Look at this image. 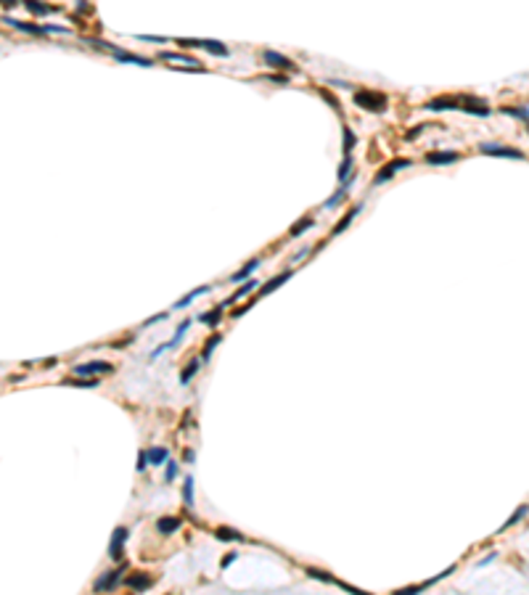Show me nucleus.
Returning a JSON list of instances; mask_svg holds the SVG:
<instances>
[{
  "instance_id": "nucleus-1",
  "label": "nucleus",
  "mask_w": 529,
  "mask_h": 595,
  "mask_svg": "<svg viewBox=\"0 0 529 595\" xmlns=\"http://www.w3.org/2000/svg\"><path fill=\"white\" fill-rule=\"evenodd\" d=\"M355 103L365 111H373V114H381L387 111V95L376 93V90H357L355 93Z\"/></svg>"
},
{
  "instance_id": "nucleus-2",
  "label": "nucleus",
  "mask_w": 529,
  "mask_h": 595,
  "mask_svg": "<svg viewBox=\"0 0 529 595\" xmlns=\"http://www.w3.org/2000/svg\"><path fill=\"white\" fill-rule=\"evenodd\" d=\"M482 154L487 156H500V159H524V154L519 151V148H511V146H500V143H482L479 146Z\"/></svg>"
},
{
  "instance_id": "nucleus-3",
  "label": "nucleus",
  "mask_w": 529,
  "mask_h": 595,
  "mask_svg": "<svg viewBox=\"0 0 529 595\" xmlns=\"http://www.w3.org/2000/svg\"><path fill=\"white\" fill-rule=\"evenodd\" d=\"M114 365L112 363H103V360H95V363H85V365H77L74 368V376H95L98 373H112Z\"/></svg>"
},
{
  "instance_id": "nucleus-4",
  "label": "nucleus",
  "mask_w": 529,
  "mask_h": 595,
  "mask_svg": "<svg viewBox=\"0 0 529 595\" xmlns=\"http://www.w3.org/2000/svg\"><path fill=\"white\" fill-rule=\"evenodd\" d=\"M413 161L410 159H394V161H389V164H384L381 169H378V175H376V185H381V183H387L391 175H397V169H405V167H410Z\"/></svg>"
},
{
  "instance_id": "nucleus-5",
  "label": "nucleus",
  "mask_w": 529,
  "mask_h": 595,
  "mask_svg": "<svg viewBox=\"0 0 529 595\" xmlns=\"http://www.w3.org/2000/svg\"><path fill=\"white\" fill-rule=\"evenodd\" d=\"M127 529L125 526H116L114 534H112V542H109V555H112L114 561L122 558V548H125V540H127Z\"/></svg>"
},
{
  "instance_id": "nucleus-6",
  "label": "nucleus",
  "mask_w": 529,
  "mask_h": 595,
  "mask_svg": "<svg viewBox=\"0 0 529 595\" xmlns=\"http://www.w3.org/2000/svg\"><path fill=\"white\" fill-rule=\"evenodd\" d=\"M463 111H468V114H479V116H489V106L484 101H479V98H471V95H460L458 98Z\"/></svg>"
},
{
  "instance_id": "nucleus-7",
  "label": "nucleus",
  "mask_w": 529,
  "mask_h": 595,
  "mask_svg": "<svg viewBox=\"0 0 529 595\" xmlns=\"http://www.w3.org/2000/svg\"><path fill=\"white\" fill-rule=\"evenodd\" d=\"M458 106H460L458 98H453V95H439V98H432V101H429L423 109H429V111H450V109H458Z\"/></svg>"
},
{
  "instance_id": "nucleus-8",
  "label": "nucleus",
  "mask_w": 529,
  "mask_h": 595,
  "mask_svg": "<svg viewBox=\"0 0 529 595\" xmlns=\"http://www.w3.org/2000/svg\"><path fill=\"white\" fill-rule=\"evenodd\" d=\"M122 572H125V566L116 569V572H106L101 579L95 582V593H109V590H114L116 582H119V574H122Z\"/></svg>"
},
{
  "instance_id": "nucleus-9",
  "label": "nucleus",
  "mask_w": 529,
  "mask_h": 595,
  "mask_svg": "<svg viewBox=\"0 0 529 595\" xmlns=\"http://www.w3.org/2000/svg\"><path fill=\"white\" fill-rule=\"evenodd\" d=\"M262 58L270 67H276V69H289V71H297V67H294V61H289L286 56H280V53H276V50H265L262 53Z\"/></svg>"
},
{
  "instance_id": "nucleus-10",
  "label": "nucleus",
  "mask_w": 529,
  "mask_h": 595,
  "mask_svg": "<svg viewBox=\"0 0 529 595\" xmlns=\"http://www.w3.org/2000/svg\"><path fill=\"white\" fill-rule=\"evenodd\" d=\"M460 159V154L455 151H439V154H426V161L429 164H455Z\"/></svg>"
},
{
  "instance_id": "nucleus-11",
  "label": "nucleus",
  "mask_w": 529,
  "mask_h": 595,
  "mask_svg": "<svg viewBox=\"0 0 529 595\" xmlns=\"http://www.w3.org/2000/svg\"><path fill=\"white\" fill-rule=\"evenodd\" d=\"M156 529H159L161 534H172L180 529V519H175V516H164V519L156 521Z\"/></svg>"
},
{
  "instance_id": "nucleus-12",
  "label": "nucleus",
  "mask_w": 529,
  "mask_h": 595,
  "mask_svg": "<svg viewBox=\"0 0 529 595\" xmlns=\"http://www.w3.org/2000/svg\"><path fill=\"white\" fill-rule=\"evenodd\" d=\"M114 58L119 61H130V64H138V67H151V58H143V56H135V53H125V50H114Z\"/></svg>"
},
{
  "instance_id": "nucleus-13",
  "label": "nucleus",
  "mask_w": 529,
  "mask_h": 595,
  "mask_svg": "<svg viewBox=\"0 0 529 595\" xmlns=\"http://www.w3.org/2000/svg\"><path fill=\"white\" fill-rule=\"evenodd\" d=\"M291 278V270H286V273H280V275H276V278H273V280H267V283L262 286V289H259V294H262V297H265V294H270V291H276L278 289V286L280 283H286V280H289Z\"/></svg>"
},
{
  "instance_id": "nucleus-14",
  "label": "nucleus",
  "mask_w": 529,
  "mask_h": 595,
  "mask_svg": "<svg viewBox=\"0 0 529 595\" xmlns=\"http://www.w3.org/2000/svg\"><path fill=\"white\" fill-rule=\"evenodd\" d=\"M127 585L130 587H133V590H148V587H151V577H148V574H133V577H130L127 579Z\"/></svg>"
},
{
  "instance_id": "nucleus-15",
  "label": "nucleus",
  "mask_w": 529,
  "mask_h": 595,
  "mask_svg": "<svg viewBox=\"0 0 529 595\" xmlns=\"http://www.w3.org/2000/svg\"><path fill=\"white\" fill-rule=\"evenodd\" d=\"M252 289H257V280H246V283L241 286V289H238L236 294H233L230 299H225V302H223V307H230L233 302H238V299H244V297H246V294H249Z\"/></svg>"
},
{
  "instance_id": "nucleus-16",
  "label": "nucleus",
  "mask_w": 529,
  "mask_h": 595,
  "mask_svg": "<svg viewBox=\"0 0 529 595\" xmlns=\"http://www.w3.org/2000/svg\"><path fill=\"white\" fill-rule=\"evenodd\" d=\"M61 384H64V387H82V389H93V387H98L101 381H98V378H80V376H77V378H67V381H61Z\"/></svg>"
},
{
  "instance_id": "nucleus-17",
  "label": "nucleus",
  "mask_w": 529,
  "mask_h": 595,
  "mask_svg": "<svg viewBox=\"0 0 529 595\" xmlns=\"http://www.w3.org/2000/svg\"><path fill=\"white\" fill-rule=\"evenodd\" d=\"M223 310H225V307H223V304H217L214 310L204 312V315H201L199 320H201V323H207V325H217V323H220V318H223Z\"/></svg>"
},
{
  "instance_id": "nucleus-18",
  "label": "nucleus",
  "mask_w": 529,
  "mask_h": 595,
  "mask_svg": "<svg viewBox=\"0 0 529 595\" xmlns=\"http://www.w3.org/2000/svg\"><path fill=\"white\" fill-rule=\"evenodd\" d=\"M357 212H360V206H355V209H352L349 214H344V217L339 220V225L334 228V233H331V235H342V233H344V230H347V228H349V222L355 220V214H357Z\"/></svg>"
},
{
  "instance_id": "nucleus-19",
  "label": "nucleus",
  "mask_w": 529,
  "mask_h": 595,
  "mask_svg": "<svg viewBox=\"0 0 529 595\" xmlns=\"http://www.w3.org/2000/svg\"><path fill=\"white\" fill-rule=\"evenodd\" d=\"M201 48L209 50V53H214V56H228V48L223 43H217V40H201Z\"/></svg>"
},
{
  "instance_id": "nucleus-20",
  "label": "nucleus",
  "mask_w": 529,
  "mask_h": 595,
  "mask_svg": "<svg viewBox=\"0 0 529 595\" xmlns=\"http://www.w3.org/2000/svg\"><path fill=\"white\" fill-rule=\"evenodd\" d=\"M217 540H228V542H241V540H244V534H238L236 529H230V526H220V529H217Z\"/></svg>"
},
{
  "instance_id": "nucleus-21",
  "label": "nucleus",
  "mask_w": 529,
  "mask_h": 595,
  "mask_svg": "<svg viewBox=\"0 0 529 595\" xmlns=\"http://www.w3.org/2000/svg\"><path fill=\"white\" fill-rule=\"evenodd\" d=\"M257 267H259V259H252V262L246 265L244 270H238L230 280H233V283H244V278H249V275H252V270H257Z\"/></svg>"
},
{
  "instance_id": "nucleus-22",
  "label": "nucleus",
  "mask_w": 529,
  "mask_h": 595,
  "mask_svg": "<svg viewBox=\"0 0 529 595\" xmlns=\"http://www.w3.org/2000/svg\"><path fill=\"white\" fill-rule=\"evenodd\" d=\"M201 294H207V286H201V289H193L191 294H185L183 299H178V302H175V310H180V307H188L196 297H201Z\"/></svg>"
},
{
  "instance_id": "nucleus-23",
  "label": "nucleus",
  "mask_w": 529,
  "mask_h": 595,
  "mask_svg": "<svg viewBox=\"0 0 529 595\" xmlns=\"http://www.w3.org/2000/svg\"><path fill=\"white\" fill-rule=\"evenodd\" d=\"M183 500H185V505H193V476H185V481H183Z\"/></svg>"
},
{
  "instance_id": "nucleus-24",
  "label": "nucleus",
  "mask_w": 529,
  "mask_h": 595,
  "mask_svg": "<svg viewBox=\"0 0 529 595\" xmlns=\"http://www.w3.org/2000/svg\"><path fill=\"white\" fill-rule=\"evenodd\" d=\"M167 460V450L164 447H154L148 450V463H154V466H159V463Z\"/></svg>"
},
{
  "instance_id": "nucleus-25",
  "label": "nucleus",
  "mask_w": 529,
  "mask_h": 595,
  "mask_svg": "<svg viewBox=\"0 0 529 595\" xmlns=\"http://www.w3.org/2000/svg\"><path fill=\"white\" fill-rule=\"evenodd\" d=\"M307 228H312V220H310V217H302L299 222H294L289 233H291V235H302V233L307 230Z\"/></svg>"
},
{
  "instance_id": "nucleus-26",
  "label": "nucleus",
  "mask_w": 529,
  "mask_h": 595,
  "mask_svg": "<svg viewBox=\"0 0 529 595\" xmlns=\"http://www.w3.org/2000/svg\"><path fill=\"white\" fill-rule=\"evenodd\" d=\"M349 169H352V156H344V159H342V164H339V180H342V185L347 183Z\"/></svg>"
},
{
  "instance_id": "nucleus-27",
  "label": "nucleus",
  "mask_w": 529,
  "mask_h": 595,
  "mask_svg": "<svg viewBox=\"0 0 529 595\" xmlns=\"http://www.w3.org/2000/svg\"><path fill=\"white\" fill-rule=\"evenodd\" d=\"M529 513V505H519V508H516V513L511 516V519H508L506 521V524H503V529H508V526H513L516 524V521H519V519H524V516Z\"/></svg>"
},
{
  "instance_id": "nucleus-28",
  "label": "nucleus",
  "mask_w": 529,
  "mask_h": 595,
  "mask_svg": "<svg viewBox=\"0 0 529 595\" xmlns=\"http://www.w3.org/2000/svg\"><path fill=\"white\" fill-rule=\"evenodd\" d=\"M161 58H164V61H180V64H193V67H196V61H193L191 56H185V53H161Z\"/></svg>"
},
{
  "instance_id": "nucleus-29",
  "label": "nucleus",
  "mask_w": 529,
  "mask_h": 595,
  "mask_svg": "<svg viewBox=\"0 0 529 595\" xmlns=\"http://www.w3.org/2000/svg\"><path fill=\"white\" fill-rule=\"evenodd\" d=\"M344 191H347V183H344V185H339V191H336L334 196H331V199H328V201H325V204H323V209H331V206H336V204H339V201H342V199H344Z\"/></svg>"
},
{
  "instance_id": "nucleus-30",
  "label": "nucleus",
  "mask_w": 529,
  "mask_h": 595,
  "mask_svg": "<svg viewBox=\"0 0 529 595\" xmlns=\"http://www.w3.org/2000/svg\"><path fill=\"white\" fill-rule=\"evenodd\" d=\"M199 365H201V360H193L191 365H188V368L183 370V376H180V384H188V381H191V378H193V373L199 370Z\"/></svg>"
},
{
  "instance_id": "nucleus-31",
  "label": "nucleus",
  "mask_w": 529,
  "mask_h": 595,
  "mask_svg": "<svg viewBox=\"0 0 529 595\" xmlns=\"http://www.w3.org/2000/svg\"><path fill=\"white\" fill-rule=\"evenodd\" d=\"M27 8L32 11V14H37V16H45V14H50V5H43V3H37V0H32V3H27Z\"/></svg>"
},
{
  "instance_id": "nucleus-32",
  "label": "nucleus",
  "mask_w": 529,
  "mask_h": 595,
  "mask_svg": "<svg viewBox=\"0 0 529 595\" xmlns=\"http://www.w3.org/2000/svg\"><path fill=\"white\" fill-rule=\"evenodd\" d=\"M352 148H355V133L349 127H344V156H349Z\"/></svg>"
},
{
  "instance_id": "nucleus-33",
  "label": "nucleus",
  "mask_w": 529,
  "mask_h": 595,
  "mask_svg": "<svg viewBox=\"0 0 529 595\" xmlns=\"http://www.w3.org/2000/svg\"><path fill=\"white\" fill-rule=\"evenodd\" d=\"M188 325H191V320H183V323H180V328L175 331V339H172V342H169V346H175V344L180 342V339H183V333L188 331Z\"/></svg>"
},
{
  "instance_id": "nucleus-34",
  "label": "nucleus",
  "mask_w": 529,
  "mask_h": 595,
  "mask_svg": "<svg viewBox=\"0 0 529 595\" xmlns=\"http://www.w3.org/2000/svg\"><path fill=\"white\" fill-rule=\"evenodd\" d=\"M503 111H506V114H511V116H521V119H529V111H527V109H513V106H506Z\"/></svg>"
},
{
  "instance_id": "nucleus-35",
  "label": "nucleus",
  "mask_w": 529,
  "mask_h": 595,
  "mask_svg": "<svg viewBox=\"0 0 529 595\" xmlns=\"http://www.w3.org/2000/svg\"><path fill=\"white\" fill-rule=\"evenodd\" d=\"M423 587H426V585H413V587H402V590H397L394 595H418V593L423 590Z\"/></svg>"
},
{
  "instance_id": "nucleus-36",
  "label": "nucleus",
  "mask_w": 529,
  "mask_h": 595,
  "mask_svg": "<svg viewBox=\"0 0 529 595\" xmlns=\"http://www.w3.org/2000/svg\"><path fill=\"white\" fill-rule=\"evenodd\" d=\"M342 590H347L349 595H370V593H365V590H357V587H352V585H347V582H336Z\"/></svg>"
},
{
  "instance_id": "nucleus-37",
  "label": "nucleus",
  "mask_w": 529,
  "mask_h": 595,
  "mask_svg": "<svg viewBox=\"0 0 529 595\" xmlns=\"http://www.w3.org/2000/svg\"><path fill=\"white\" fill-rule=\"evenodd\" d=\"M217 342H223V339H220V336H217V333H214V336H209V342H207V349H204V360H207V357H209V352H212V349H214V346H217Z\"/></svg>"
},
{
  "instance_id": "nucleus-38",
  "label": "nucleus",
  "mask_w": 529,
  "mask_h": 595,
  "mask_svg": "<svg viewBox=\"0 0 529 595\" xmlns=\"http://www.w3.org/2000/svg\"><path fill=\"white\" fill-rule=\"evenodd\" d=\"M178 45H183V48H201V40H185V37H178Z\"/></svg>"
},
{
  "instance_id": "nucleus-39",
  "label": "nucleus",
  "mask_w": 529,
  "mask_h": 595,
  "mask_svg": "<svg viewBox=\"0 0 529 595\" xmlns=\"http://www.w3.org/2000/svg\"><path fill=\"white\" fill-rule=\"evenodd\" d=\"M175 476H178V463L169 460V463H167V481H172Z\"/></svg>"
},
{
  "instance_id": "nucleus-40",
  "label": "nucleus",
  "mask_w": 529,
  "mask_h": 595,
  "mask_svg": "<svg viewBox=\"0 0 529 595\" xmlns=\"http://www.w3.org/2000/svg\"><path fill=\"white\" fill-rule=\"evenodd\" d=\"M138 40H148V43H164L167 37H156V35H138Z\"/></svg>"
},
{
  "instance_id": "nucleus-41",
  "label": "nucleus",
  "mask_w": 529,
  "mask_h": 595,
  "mask_svg": "<svg viewBox=\"0 0 529 595\" xmlns=\"http://www.w3.org/2000/svg\"><path fill=\"white\" fill-rule=\"evenodd\" d=\"M421 130H426V125H418V127H413V130H410V133H408V135H405V138H408V140H413V138H418V135H421Z\"/></svg>"
},
{
  "instance_id": "nucleus-42",
  "label": "nucleus",
  "mask_w": 529,
  "mask_h": 595,
  "mask_svg": "<svg viewBox=\"0 0 529 595\" xmlns=\"http://www.w3.org/2000/svg\"><path fill=\"white\" fill-rule=\"evenodd\" d=\"M146 463H148V453H140V458H138V471H146Z\"/></svg>"
},
{
  "instance_id": "nucleus-43",
  "label": "nucleus",
  "mask_w": 529,
  "mask_h": 595,
  "mask_svg": "<svg viewBox=\"0 0 529 595\" xmlns=\"http://www.w3.org/2000/svg\"><path fill=\"white\" fill-rule=\"evenodd\" d=\"M323 98H325V101H328V103H331V106H334V109H339V103H336V98H331L328 93H325V90H323Z\"/></svg>"
},
{
  "instance_id": "nucleus-44",
  "label": "nucleus",
  "mask_w": 529,
  "mask_h": 595,
  "mask_svg": "<svg viewBox=\"0 0 529 595\" xmlns=\"http://www.w3.org/2000/svg\"><path fill=\"white\" fill-rule=\"evenodd\" d=\"M495 555H498V553H489V555H487V558H482V561H479V566H487V564H489V561H495Z\"/></svg>"
},
{
  "instance_id": "nucleus-45",
  "label": "nucleus",
  "mask_w": 529,
  "mask_h": 595,
  "mask_svg": "<svg viewBox=\"0 0 529 595\" xmlns=\"http://www.w3.org/2000/svg\"><path fill=\"white\" fill-rule=\"evenodd\" d=\"M233 561H236V553H230V555H228V558L223 561V569H225V566H230V564H233Z\"/></svg>"
}]
</instances>
